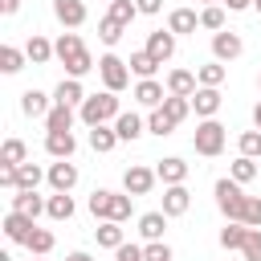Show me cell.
Here are the masks:
<instances>
[{
	"mask_svg": "<svg viewBox=\"0 0 261 261\" xmlns=\"http://www.w3.org/2000/svg\"><path fill=\"white\" fill-rule=\"evenodd\" d=\"M200 77L196 73H188V69H171L167 73V94H175V98H192L200 86H196Z\"/></svg>",
	"mask_w": 261,
	"mask_h": 261,
	"instance_id": "cell-20",
	"label": "cell"
},
{
	"mask_svg": "<svg viewBox=\"0 0 261 261\" xmlns=\"http://www.w3.org/2000/svg\"><path fill=\"white\" fill-rule=\"evenodd\" d=\"M86 98H90V94L82 90V82H77V77H65V82L53 90V102H57V106H82Z\"/></svg>",
	"mask_w": 261,
	"mask_h": 261,
	"instance_id": "cell-21",
	"label": "cell"
},
{
	"mask_svg": "<svg viewBox=\"0 0 261 261\" xmlns=\"http://www.w3.org/2000/svg\"><path fill=\"white\" fill-rule=\"evenodd\" d=\"M53 106H49V94H41V90H24L20 94V114L24 118H45Z\"/></svg>",
	"mask_w": 261,
	"mask_h": 261,
	"instance_id": "cell-22",
	"label": "cell"
},
{
	"mask_svg": "<svg viewBox=\"0 0 261 261\" xmlns=\"http://www.w3.org/2000/svg\"><path fill=\"white\" fill-rule=\"evenodd\" d=\"M33 228H37L33 216H20V212H8V216H4V237L16 241V245H24V241L33 237Z\"/></svg>",
	"mask_w": 261,
	"mask_h": 261,
	"instance_id": "cell-19",
	"label": "cell"
},
{
	"mask_svg": "<svg viewBox=\"0 0 261 261\" xmlns=\"http://www.w3.org/2000/svg\"><path fill=\"white\" fill-rule=\"evenodd\" d=\"M253 122H257V130H261V102L253 106Z\"/></svg>",
	"mask_w": 261,
	"mask_h": 261,
	"instance_id": "cell-52",
	"label": "cell"
},
{
	"mask_svg": "<svg viewBox=\"0 0 261 261\" xmlns=\"http://www.w3.org/2000/svg\"><path fill=\"white\" fill-rule=\"evenodd\" d=\"M196 77H200V86L220 90V82H224V61H208V65H200V69H196Z\"/></svg>",
	"mask_w": 261,
	"mask_h": 261,
	"instance_id": "cell-37",
	"label": "cell"
},
{
	"mask_svg": "<svg viewBox=\"0 0 261 261\" xmlns=\"http://www.w3.org/2000/svg\"><path fill=\"white\" fill-rule=\"evenodd\" d=\"M257 86H261V77H257Z\"/></svg>",
	"mask_w": 261,
	"mask_h": 261,
	"instance_id": "cell-57",
	"label": "cell"
},
{
	"mask_svg": "<svg viewBox=\"0 0 261 261\" xmlns=\"http://www.w3.org/2000/svg\"><path fill=\"white\" fill-rule=\"evenodd\" d=\"M0 188L16 192V167H0Z\"/></svg>",
	"mask_w": 261,
	"mask_h": 261,
	"instance_id": "cell-47",
	"label": "cell"
},
{
	"mask_svg": "<svg viewBox=\"0 0 261 261\" xmlns=\"http://www.w3.org/2000/svg\"><path fill=\"white\" fill-rule=\"evenodd\" d=\"M257 175H261L257 159H245V155H241V159H232V175H228V179H237V184H249V179H257Z\"/></svg>",
	"mask_w": 261,
	"mask_h": 261,
	"instance_id": "cell-38",
	"label": "cell"
},
{
	"mask_svg": "<svg viewBox=\"0 0 261 261\" xmlns=\"http://www.w3.org/2000/svg\"><path fill=\"white\" fill-rule=\"evenodd\" d=\"M220 4H224V8H228V12H245V8H249V4H253V0H220Z\"/></svg>",
	"mask_w": 261,
	"mask_h": 261,
	"instance_id": "cell-49",
	"label": "cell"
},
{
	"mask_svg": "<svg viewBox=\"0 0 261 261\" xmlns=\"http://www.w3.org/2000/svg\"><path fill=\"white\" fill-rule=\"evenodd\" d=\"M167 220H171V216H163V212H143V216H139V232H143V241H163Z\"/></svg>",
	"mask_w": 261,
	"mask_h": 261,
	"instance_id": "cell-24",
	"label": "cell"
},
{
	"mask_svg": "<svg viewBox=\"0 0 261 261\" xmlns=\"http://www.w3.org/2000/svg\"><path fill=\"white\" fill-rule=\"evenodd\" d=\"M143 257H147V261H171V249H167L163 241H147V245H143Z\"/></svg>",
	"mask_w": 261,
	"mask_h": 261,
	"instance_id": "cell-45",
	"label": "cell"
},
{
	"mask_svg": "<svg viewBox=\"0 0 261 261\" xmlns=\"http://www.w3.org/2000/svg\"><path fill=\"white\" fill-rule=\"evenodd\" d=\"M200 4H204V8H208V4H220V0H200Z\"/></svg>",
	"mask_w": 261,
	"mask_h": 261,
	"instance_id": "cell-53",
	"label": "cell"
},
{
	"mask_svg": "<svg viewBox=\"0 0 261 261\" xmlns=\"http://www.w3.org/2000/svg\"><path fill=\"white\" fill-rule=\"evenodd\" d=\"M147 130L163 139V135H171V130H175V122H171V118H167V110L159 106V110H151V118H147Z\"/></svg>",
	"mask_w": 261,
	"mask_h": 261,
	"instance_id": "cell-41",
	"label": "cell"
},
{
	"mask_svg": "<svg viewBox=\"0 0 261 261\" xmlns=\"http://www.w3.org/2000/svg\"><path fill=\"white\" fill-rule=\"evenodd\" d=\"M114 135H118V143H135V139L143 135V118H139L135 110H122V114L114 118Z\"/></svg>",
	"mask_w": 261,
	"mask_h": 261,
	"instance_id": "cell-23",
	"label": "cell"
},
{
	"mask_svg": "<svg viewBox=\"0 0 261 261\" xmlns=\"http://www.w3.org/2000/svg\"><path fill=\"white\" fill-rule=\"evenodd\" d=\"M98 73H102V82H106L110 94H118V90L130 86V69H126V61H122L118 53H102V57H98Z\"/></svg>",
	"mask_w": 261,
	"mask_h": 261,
	"instance_id": "cell-7",
	"label": "cell"
},
{
	"mask_svg": "<svg viewBox=\"0 0 261 261\" xmlns=\"http://www.w3.org/2000/svg\"><path fill=\"white\" fill-rule=\"evenodd\" d=\"M257 167H261V159H257Z\"/></svg>",
	"mask_w": 261,
	"mask_h": 261,
	"instance_id": "cell-56",
	"label": "cell"
},
{
	"mask_svg": "<svg viewBox=\"0 0 261 261\" xmlns=\"http://www.w3.org/2000/svg\"><path fill=\"white\" fill-rule=\"evenodd\" d=\"M53 16H57L65 29H82V24H86V4H82V0H53Z\"/></svg>",
	"mask_w": 261,
	"mask_h": 261,
	"instance_id": "cell-11",
	"label": "cell"
},
{
	"mask_svg": "<svg viewBox=\"0 0 261 261\" xmlns=\"http://www.w3.org/2000/svg\"><path fill=\"white\" fill-rule=\"evenodd\" d=\"M220 102H224V98H220V90H212V86H200V90L192 94V110H196L200 118H212V114L220 110Z\"/></svg>",
	"mask_w": 261,
	"mask_h": 261,
	"instance_id": "cell-17",
	"label": "cell"
},
{
	"mask_svg": "<svg viewBox=\"0 0 261 261\" xmlns=\"http://www.w3.org/2000/svg\"><path fill=\"white\" fill-rule=\"evenodd\" d=\"M200 29H212V33H220V29H224V4H208V8L200 12Z\"/></svg>",
	"mask_w": 261,
	"mask_h": 261,
	"instance_id": "cell-40",
	"label": "cell"
},
{
	"mask_svg": "<svg viewBox=\"0 0 261 261\" xmlns=\"http://www.w3.org/2000/svg\"><path fill=\"white\" fill-rule=\"evenodd\" d=\"M192 147H196V155L216 159V155L224 151V126H220L216 118H204V122L196 126V135H192Z\"/></svg>",
	"mask_w": 261,
	"mask_h": 261,
	"instance_id": "cell-5",
	"label": "cell"
},
{
	"mask_svg": "<svg viewBox=\"0 0 261 261\" xmlns=\"http://www.w3.org/2000/svg\"><path fill=\"white\" fill-rule=\"evenodd\" d=\"M196 24H200L196 8H175V12L167 16V29H171L175 37H184V33H196Z\"/></svg>",
	"mask_w": 261,
	"mask_h": 261,
	"instance_id": "cell-26",
	"label": "cell"
},
{
	"mask_svg": "<svg viewBox=\"0 0 261 261\" xmlns=\"http://www.w3.org/2000/svg\"><path fill=\"white\" fill-rule=\"evenodd\" d=\"M65 261H94V257H90V253H86V249H73V253H69V257H65Z\"/></svg>",
	"mask_w": 261,
	"mask_h": 261,
	"instance_id": "cell-51",
	"label": "cell"
},
{
	"mask_svg": "<svg viewBox=\"0 0 261 261\" xmlns=\"http://www.w3.org/2000/svg\"><path fill=\"white\" fill-rule=\"evenodd\" d=\"M110 4H114V0H110Z\"/></svg>",
	"mask_w": 261,
	"mask_h": 261,
	"instance_id": "cell-58",
	"label": "cell"
},
{
	"mask_svg": "<svg viewBox=\"0 0 261 261\" xmlns=\"http://www.w3.org/2000/svg\"><path fill=\"white\" fill-rule=\"evenodd\" d=\"M45 151L53 159H73V151H77L73 130H45Z\"/></svg>",
	"mask_w": 261,
	"mask_h": 261,
	"instance_id": "cell-9",
	"label": "cell"
},
{
	"mask_svg": "<svg viewBox=\"0 0 261 261\" xmlns=\"http://www.w3.org/2000/svg\"><path fill=\"white\" fill-rule=\"evenodd\" d=\"M45 179H49V188H53V192H69V188L77 184V167H73L69 159H57V163H49Z\"/></svg>",
	"mask_w": 261,
	"mask_h": 261,
	"instance_id": "cell-10",
	"label": "cell"
},
{
	"mask_svg": "<svg viewBox=\"0 0 261 261\" xmlns=\"http://www.w3.org/2000/svg\"><path fill=\"white\" fill-rule=\"evenodd\" d=\"M24 61H29V53H24V49H12V45H4V49H0V69H4V73H20V69H24Z\"/></svg>",
	"mask_w": 261,
	"mask_h": 261,
	"instance_id": "cell-34",
	"label": "cell"
},
{
	"mask_svg": "<svg viewBox=\"0 0 261 261\" xmlns=\"http://www.w3.org/2000/svg\"><path fill=\"white\" fill-rule=\"evenodd\" d=\"M155 175H159L167 188H171V184H184V179H188V163H184L179 155H167V159L155 163Z\"/></svg>",
	"mask_w": 261,
	"mask_h": 261,
	"instance_id": "cell-18",
	"label": "cell"
},
{
	"mask_svg": "<svg viewBox=\"0 0 261 261\" xmlns=\"http://www.w3.org/2000/svg\"><path fill=\"white\" fill-rule=\"evenodd\" d=\"M147 53H151V57L163 65V61L175 53V33H171V29H155V33L147 37Z\"/></svg>",
	"mask_w": 261,
	"mask_h": 261,
	"instance_id": "cell-12",
	"label": "cell"
},
{
	"mask_svg": "<svg viewBox=\"0 0 261 261\" xmlns=\"http://www.w3.org/2000/svg\"><path fill=\"white\" fill-rule=\"evenodd\" d=\"M139 4V12H147V16H155L159 8H163V0H135Z\"/></svg>",
	"mask_w": 261,
	"mask_h": 261,
	"instance_id": "cell-48",
	"label": "cell"
},
{
	"mask_svg": "<svg viewBox=\"0 0 261 261\" xmlns=\"http://www.w3.org/2000/svg\"><path fill=\"white\" fill-rule=\"evenodd\" d=\"M192 208V192L184 188V184H171L167 192H163V216H184Z\"/></svg>",
	"mask_w": 261,
	"mask_h": 261,
	"instance_id": "cell-15",
	"label": "cell"
},
{
	"mask_svg": "<svg viewBox=\"0 0 261 261\" xmlns=\"http://www.w3.org/2000/svg\"><path fill=\"white\" fill-rule=\"evenodd\" d=\"M94 237H98V245H102V249H122V245H126V237H122V224H118V220H102V224L94 228Z\"/></svg>",
	"mask_w": 261,
	"mask_h": 261,
	"instance_id": "cell-25",
	"label": "cell"
},
{
	"mask_svg": "<svg viewBox=\"0 0 261 261\" xmlns=\"http://www.w3.org/2000/svg\"><path fill=\"white\" fill-rule=\"evenodd\" d=\"M45 179V171L37 167V163H20L16 167V188H24V192H37V184Z\"/></svg>",
	"mask_w": 261,
	"mask_h": 261,
	"instance_id": "cell-35",
	"label": "cell"
},
{
	"mask_svg": "<svg viewBox=\"0 0 261 261\" xmlns=\"http://www.w3.org/2000/svg\"><path fill=\"white\" fill-rule=\"evenodd\" d=\"M241 224H249V228H261V196H249V200H245Z\"/></svg>",
	"mask_w": 261,
	"mask_h": 261,
	"instance_id": "cell-43",
	"label": "cell"
},
{
	"mask_svg": "<svg viewBox=\"0 0 261 261\" xmlns=\"http://www.w3.org/2000/svg\"><path fill=\"white\" fill-rule=\"evenodd\" d=\"M122 110H118V94H90L82 106H77V118L86 122V126H106L110 118H118Z\"/></svg>",
	"mask_w": 261,
	"mask_h": 261,
	"instance_id": "cell-3",
	"label": "cell"
},
{
	"mask_svg": "<svg viewBox=\"0 0 261 261\" xmlns=\"http://www.w3.org/2000/svg\"><path fill=\"white\" fill-rule=\"evenodd\" d=\"M114 143H118V135H114V126H90V147H94L98 155H106V151H114Z\"/></svg>",
	"mask_w": 261,
	"mask_h": 261,
	"instance_id": "cell-31",
	"label": "cell"
},
{
	"mask_svg": "<svg viewBox=\"0 0 261 261\" xmlns=\"http://www.w3.org/2000/svg\"><path fill=\"white\" fill-rule=\"evenodd\" d=\"M114 261H147V257L139 245H122V249H114Z\"/></svg>",
	"mask_w": 261,
	"mask_h": 261,
	"instance_id": "cell-46",
	"label": "cell"
},
{
	"mask_svg": "<svg viewBox=\"0 0 261 261\" xmlns=\"http://www.w3.org/2000/svg\"><path fill=\"white\" fill-rule=\"evenodd\" d=\"M130 200L135 196H122V192H106V188H98L94 196H90V212L98 216V220H126L130 216Z\"/></svg>",
	"mask_w": 261,
	"mask_h": 261,
	"instance_id": "cell-4",
	"label": "cell"
},
{
	"mask_svg": "<svg viewBox=\"0 0 261 261\" xmlns=\"http://www.w3.org/2000/svg\"><path fill=\"white\" fill-rule=\"evenodd\" d=\"M245 237H249V224H241V220H228V224L220 228V245H224V249H241Z\"/></svg>",
	"mask_w": 261,
	"mask_h": 261,
	"instance_id": "cell-33",
	"label": "cell"
},
{
	"mask_svg": "<svg viewBox=\"0 0 261 261\" xmlns=\"http://www.w3.org/2000/svg\"><path fill=\"white\" fill-rule=\"evenodd\" d=\"M241 49H245V45H241L237 33H224V29L212 33V57H216V61H232V57H241Z\"/></svg>",
	"mask_w": 261,
	"mask_h": 261,
	"instance_id": "cell-13",
	"label": "cell"
},
{
	"mask_svg": "<svg viewBox=\"0 0 261 261\" xmlns=\"http://www.w3.org/2000/svg\"><path fill=\"white\" fill-rule=\"evenodd\" d=\"M45 208H49V200H41L37 192H24V188H16V192H12V212H20V216H33V220H37Z\"/></svg>",
	"mask_w": 261,
	"mask_h": 261,
	"instance_id": "cell-16",
	"label": "cell"
},
{
	"mask_svg": "<svg viewBox=\"0 0 261 261\" xmlns=\"http://www.w3.org/2000/svg\"><path fill=\"white\" fill-rule=\"evenodd\" d=\"M45 212H49L53 220H69V216H73V196H69V192H53Z\"/></svg>",
	"mask_w": 261,
	"mask_h": 261,
	"instance_id": "cell-32",
	"label": "cell"
},
{
	"mask_svg": "<svg viewBox=\"0 0 261 261\" xmlns=\"http://www.w3.org/2000/svg\"><path fill=\"white\" fill-rule=\"evenodd\" d=\"M241 253H245V261H261V228H249V237H245Z\"/></svg>",
	"mask_w": 261,
	"mask_h": 261,
	"instance_id": "cell-44",
	"label": "cell"
},
{
	"mask_svg": "<svg viewBox=\"0 0 261 261\" xmlns=\"http://www.w3.org/2000/svg\"><path fill=\"white\" fill-rule=\"evenodd\" d=\"M212 192H216V208H220L228 220H241L245 200H249V196L241 192V184H237V179H216V188H212Z\"/></svg>",
	"mask_w": 261,
	"mask_h": 261,
	"instance_id": "cell-6",
	"label": "cell"
},
{
	"mask_svg": "<svg viewBox=\"0 0 261 261\" xmlns=\"http://www.w3.org/2000/svg\"><path fill=\"white\" fill-rule=\"evenodd\" d=\"M126 65H130V73H139V82H143V77H155V69H159V61H155L147 49L130 53V61H126Z\"/></svg>",
	"mask_w": 261,
	"mask_h": 261,
	"instance_id": "cell-29",
	"label": "cell"
},
{
	"mask_svg": "<svg viewBox=\"0 0 261 261\" xmlns=\"http://www.w3.org/2000/svg\"><path fill=\"white\" fill-rule=\"evenodd\" d=\"M237 147H241V155H245V159H261V130H245Z\"/></svg>",
	"mask_w": 261,
	"mask_h": 261,
	"instance_id": "cell-42",
	"label": "cell"
},
{
	"mask_svg": "<svg viewBox=\"0 0 261 261\" xmlns=\"http://www.w3.org/2000/svg\"><path fill=\"white\" fill-rule=\"evenodd\" d=\"M53 53L61 57L65 73H69V77H77V82L94 69V57H90V49L82 45V37H77V33H61V37L53 41Z\"/></svg>",
	"mask_w": 261,
	"mask_h": 261,
	"instance_id": "cell-1",
	"label": "cell"
},
{
	"mask_svg": "<svg viewBox=\"0 0 261 261\" xmlns=\"http://www.w3.org/2000/svg\"><path fill=\"white\" fill-rule=\"evenodd\" d=\"M135 12H139V4H135V0H114V4H110V12H106V16H102V24H98L102 45H118V37L126 33V24L135 20Z\"/></svg>",
	"mask_w": 261,
	"mask_h": 261,
	"instance_id": "cell-2",
	"label": "cell"
},
{
	"mask_svg": "<svg viewBox=\"0 0 261 261\" xmlns=\"http://www.w3.org/2000/svg\"><path fill=\"white\" fill-rule=\"evenodd\" d=\"M163 110H167V118L179 126L184 118H188V110H192V98H175V94H167V102H163Z\"/></svg>",
	"mask_w": 261,
	"mask_h": 261,
	"instance_id": "cell-39",
	"label": "cell"
},
{
	"mask_svg": "<svg viewBox=\"0 0 261 261\" xmlns=\"http://www.w3.org/2000/svg\"><path fill=\"white\" fill-rule=\"evenodd\" d=\"M24 249H29L33 257H45V253H53V232H49V228H33V237L24 241Z\"/></svg>",
	"mask_w": 261,
	"mask_h": 261,
	"instance_id": "cell-36",
	"label": "cell"
},
{
	"mask_svg": "<svg viewBox=\"0 0 261 261\" xmlns=\"http://www.w3.org/2000/svg\"><path fill=\"white\" fill-rule=\"evenodd\" d=\"M24 155H29V147H24L20 139H4V147H0V167H20Z\"/></svg>",
	"mask_w": 261,
	"mask_h": 261,
	"instance_id": "cell-28",
	"label": "cell"
},
{
	"mask_svg": "<svg viewBox=\"0 0 261 261\" xmlns=\"http://www.w3.org/2000/svg\"><path fill=\"white\" fill-rule=\"evenodd\" d=\"M135 102H139V106H151V110H159V106L167 102V90H163L155 77H143V82L135 86Z\"/></svg>",
	"mask_w": 261,
	"mask_h": 261,
	"instance_id": "cell-14",
	"label": "cell"
},
{
	"mask_svg": "<svg viewBox=\"0 0 261 261\" xmlns=\"http://www.w3.org/2000/svg\"><path fill=\"white\" fill-rule=\"evenodd\" d=\"M33 261H45V257H33Z\"/></svg>",
	"mask_w": 261,
	"mask_h": 261,
	"instance_id": "cell-55",
	"label": "cell"
},
{
	"mask_svg": "<svg viewBox=\"0 0 261 261\" xmlns=\"http://www.w3.org/2000/svg\"><path fill=\"white\" fill-rule=\"evenodd\" d=\"M73 126V106H57L53 102V110L45 114V130H69Z\"/></svg>",
	"mask_w": 261,
	"mask_h": 261,
	"instance_id": "cell-30",
	"label": "cell"
},
{
	"mask_svg": "<svg viewBox=\"0 0 261 261\" xmlns=\"http://www.w3.org/2000/svg\"><path fill=\"white\" fill-rule=\"evenodd\" d=\"M24 53H29V61H33V65H45L49 57H57V53H53V45H49V41H45L41 33H33V37H29Z\"/></svg>",
	"mask_w": 261,
	"mask_h": 261,
	"instance_id": "cell-27",
	"label": "cell"
},
{
	"mask_svg": "<svg viewBox=\"0 0 261 261\" xmlns=\"http://www.w3.org/2000/svg\"><path fill=\"white\" fill-rule=\"evenodd\" d=\"M253 8H257V12H261V0H253Z\"/></svg>",
	"mask_w": 261,
	"mask_h": 261,
	"instance_id": "cell-54",
	"label": "cell"
},
{
	"mask_svg": "<svg viewBox=\"0 0 261 261\" xmlns=\"http://www.w3.org/2000/svg\"><path fill=\"white\" fill-rule=\"evenodd\" d=\"M16 8H20V0H0V12H4V16H12Z\"/></svg>",
	"mask_w": 261,
	"mask_h": 261,
	"instance_id": "cell-50",
	"label": "cell"
},
{
	"mask_svg": "<svg viewBox=\"0 0 261 261\" xmlns=\"http://www.w3.org/2000/svg\"><path fill=\"white\" fill-rule=\"evenodd\" d=\"M155 171L151 167H143V163H130L126 171H122V188H126V196H147L151 188H155Z\"/></svg>",
	"mask_w": 261,
	"mask_h": 261,
	"instance_id": "cell-8",
	"label": "cell"
}]
</instances>
